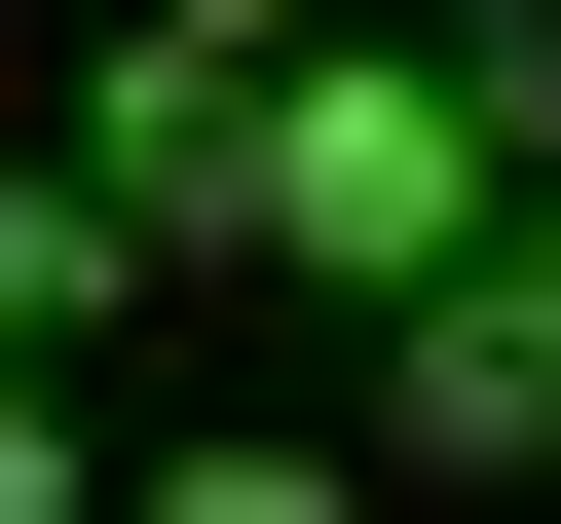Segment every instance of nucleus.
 I'll return each instance as SVG.
<instances>
[{"label":"nucleus","mask_w":561,"mask_h":524,"mask_svg":"<svg viewBox=\"0 0 561 524\" xmlns=\"http://www.w3.org/2000/svg\"><path fill=\"white\" fill-rule=\"evenodd\" d=\"M113 38H187V76H300V38H337V0H113Z\"/></svg>","instance_id":"0eeeda50"},{"label":"nucleus","mask_w":561,"mask_h":524,"mask_svg":"<svg viewBox=\"0 0 561 524\" xmlns=\"http://www.w3.org/2000/svg\"><path fill=\"white\" fill-rule=\"evenodd\" d=\"M375 449H449V487H524V449H561V338H524V262L375 338Z\"/></svg>","instance_id":"7ed1b4c3"},{"label":"nucleus","mask_w":561,"mask_h":524,"mask_svg":"<svg viewBox=\"0 0 561 524\" xmlns=\"http://www.w3.org/2000/svg\"><path fill=\"white\" fill-rule=\"evenodd\" d=\"M524 338H561V187H524Z\"/></svg>","instance_id":"1a4fd4ad"},{"label":"nucleus","mask_w":561,"mask_h":524,"mask_svg":"<svg viewBox=\"0 0 561 524\" xmlns=\"http://www.w3.org/2000/svg\"><path fill=\"white\" fill-rule=\"evenodd\" d=\"M76 187H113L150 262H262V76H187V38H113V76H76Z\"/></svg>","instance_id":"f03ea898"},{"label":"nucleus","mask_w":561,"mask_h":524,"mask_svg":"<svg viewBox=\"0 0 561 524\" xmlns=\"http://www.w3.org/2000/svg\"><path fill=\"white\" fill-rule=\"evenodd\" d=\"M113 524H337V449H150Z\"/></svg>","instance_id":"423d86ee"},{"label":"nucleus","mask_w":561,"mask_h":524,"mask_svg":"<svg viewBox=\"0 0 561 524\" xmlns=\"http://www.w3.org/2000/svg\"><path fill=\"white\" fill-rule=\"evenodd\" d=\"M449 113H486V150L561 187V0H449Z\"/></svg>","instance_id":"39448f33"},{"label":"nucleus","mask_w":561,"mask_h":524,"mask_svg":"<svg viewBox=\"0 0 561 524\" xmlns=\"http://www.w3.org/2000/svg\"><path fill=\"white\" fill-rule=\"evenodd\" d=\"M0 524H113V449H76V412H38V375H0Z\"/></svg>","instance_id":"6e6552de"},{"label":"nucleus","mask_w":561,"mask_h":524,"mask_svg":"<svg viewBox=\"0 0 561 524\" xmlns=\"http://www.w3.org/2000/svg\"><path fill=\"white\" fill-rule=\"evenodd\" d=\"M113 300H150V225H113V187H76V150H0V375H76V338H113Z\"/></svg>","instance_id":"20e7f679"},{"label":"nucleus","mask_w":561,"mask_h":524,"mask_svg":"<svg viewBox=\"0 0 561 524\" xmlns=\"http://www.w3.org/2000/svg\"><path fill=\"white\" fill-rule=\"evenodd\" d=\"M262 262H337L375 338L524 262V150L449 113V38H300V76H262Z\"/></svg>","instance_id":"f257e3e1"}]
</instances>
